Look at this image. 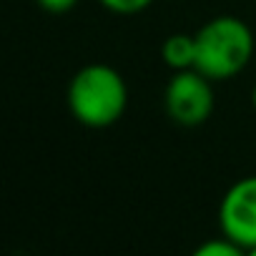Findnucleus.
<instances>
[{
    "label": "nucleus",
    "mask_w": 256,
    "mask_h": 256,
    "mask_svg": "<svg viewBox=\"0 0 256 256\" xmlns=\"http://www.w3.org/2000/svg\"><path fill=\"white\" fill-rule=\"evenodd\" d=\"M126 106L128 86L113 66H83L68 83V110L88 128H108L118 123L126 113Z\"/></svg>",
    "instance_id": "obj_1"
},
{
    "label": "nucleus",
    "mask_w": 256,
    "mask_h": 256,
    "mask_svg": "<svg viewBox=\"0 0 256 256\" xmlns=\"http://www.w3.org/2000/svg\"><path fill=\"white\" fill-rule=\"evenodd\" d=\"M241 254H244V248L236 241H231L228 236L211 238L196 248V256H241Z\"/></svg>",
    "instance_id": "obj_6"
},
{
    "label": "nucleus",
    "mask_w": 256,
    "mask_h": 256,
    "mask_svg": "<svg viewBox=\"0 0 256 256\" xmlns=\"http://www.w3.org/2000/svg\"><path fill=\"white\" fill-rule=\"evenodd\" d=\"M211 78L204 76L198 68H186V70H174L166 93H164V106L166 113L174 123L194 128L208 120L214 113V88Z\"/></svg>",
    "instance_id": "obj_3"
},
{
    "label": "nucleus",
    "mask_w": 256,
    "mask_h": 256,
    "mask_svg": "<svg viewBox=\"0 0 256 256\" xmlns=\"http://www.w3.org/2000/svg\"><path fill=\"white\" fill-rule=\"evenodd\" d=\"M194 36L196 68L211 80H228L238 76L254 56V33L234 16H216Z\"/></svg>",
    "instance_id": "obj_2"
},
{
    "label": "nucleus",
    "mask_w": 256,
    "mask_h": 256,
    "mask_svg": "<svg viewBox=\"0 0 256 256\" xmlns=\"http://www.w3.org/2000/svg\"><path fill=\"white\" fill-rule=\"evenodd\" d=\"M161 58L171 70L196 68V36L191 33H174L161 46Z\"/></svg>",
    "instance_id": "obj_5"
},
{
    "label": "nucleus",
    "mask_w": 256,
    "mask_h": 256,
    "mask_svg": "<svg viewBox=\"0 0 256 256\" xmlns=\"http://www.w3.org/2000/svg\"><path fill=\"white\" fill-rule=\"evenodd\" d=\"M36 3L53 16H63V13H68L78 6V0H36Z\"/></svg>",
    "instance_id": "obj_8"
},
{
    "label": "nucleus",
    "mask_w": 256,
    "mask_h": 256,
    "mask_svg": "<svg viewBox=\"0 0 256 256\" xmlns=\"http://www.w3.org/2000/svg\"><path fill=\"white\" fill-rule=\"evenodd\" d=\"M98 3L116 16H136L144 13L154 0H98Z\"/></svg>",
    "instance_id": "obj_7"
},
{
    "label": "nucleus",
    "mask_w": 256,
    "mask_h": 256,
    "mask_svg": "<svg viewBox=\"0 0 256 256\" xmlns=\"http://www.w3.org/2000/svg\"><path fill=\"white\" fill-rule=\"evenodd\" d=\"M251 103H254V108H256V86H254V90H251Z\"/></svg>",
    "instance_id": "obj_9"
},
{
    "label": "nucleus",
    "mask_w": 256,
    "mask_h": 256,
    "mask_svg": "<svg viewBox=\"0 0 256 256\" xmlns=\"http://www.w3.org/2000/svg\"><path fill=\"white\" fill-rule=\"evenodd\" d=\"M221 234L236 241L244 251L256 248V176L236 181L218 206Z\"/></svg>",
    "instance_id": "obj_4"
}]
</instances>
